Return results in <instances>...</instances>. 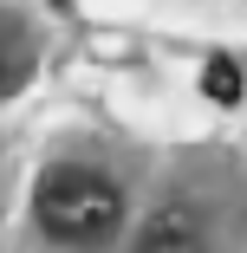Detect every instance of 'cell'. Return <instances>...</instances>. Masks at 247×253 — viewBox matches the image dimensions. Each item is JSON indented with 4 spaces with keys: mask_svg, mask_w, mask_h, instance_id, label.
Here are the masks:
<instances>
[{
    "mask_svg": "<svg viewBox=\"0 0 247 253\" xmlns=\"http://www.w3.org/2000/svg\"><path fill=\"white\" fill-rule=\"evenodd\" d=\"M13 78V26H0V84Z\"/></svg>",
    "mask_w": 247,
    "mask_h": 253,
    "instance_id": "4",
    "label": "cell"
},
{
    "mask_svg": "<svg viewBox=\"0 0 247 253\" xmlns=\"http://www.w3.org/2000/svg\"><path fill=\"white\" fill-rule=\"evenodd\" d=\"M52 7H65V0H52Z\"/></svg>",
    "mask_w": 247,
    "mask_h": 253,
    "instance_id": "5",
    "label": "cell"
},
{
    "mask_svg": "<svg viewBox=\"0 0 247 253\" xmlns=\"http://www.w3.org/2000/svg\"><path fill=\"white\" fill-rule=\"evenodd\" d=\"M202 91H208V97H221V104H234V97H241V72H234L228 59H215V65L202 72Z\"/></svg>",
    "mask_w": 247,
    "mask_h": 253,
    "instance_id": "3",
    "label": "cell"
},
{
    "mask_svg": "<svg viewBox=\"0 0 247 253\" xmlns=\"http://www.w3.org/2000/svg\"><path fill=\"white\" fill-rule=\"evenodd\" d=\"M137 253H195V221L182 208H169L163 221H150V234H143Z\"/></svg>",
    "mask_w": 247,
    "mask_h": 253,
    "instance_id": "2",
    "label": "cell"
},
{
    "mask_svg": "<svg viewBox=\"0 0 247 253\" xmlns=\"http://www.w3.org/2000/svg\"><path fill=\"white\" fill-rule=\"evenodd\" d=\"M39 227L65 240V247H91L104 240L117 221H124V188L98 169H52L39 182V201H33Z\"/></svg>",
    "mask_w": 247,
    "mask_h": 253,
    "instance_id": "1",
    "label": "cell"
}]
</instances>
